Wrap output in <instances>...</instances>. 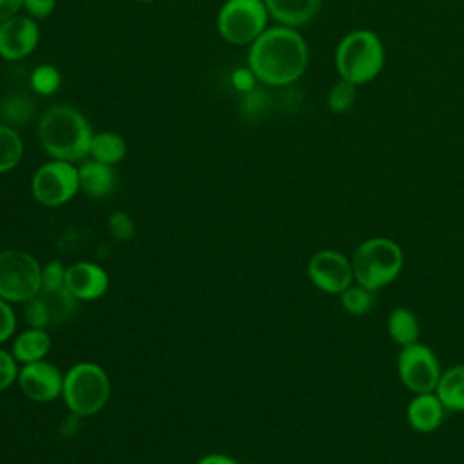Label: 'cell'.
Listing matches in <instances>:
<instances>
[{
	"instance_id": "cell-1",
	"label": "cell",
	"mask_w": 464,
	"mask_h": 464,
	"mask_svg": "<svg viewBox=\"0 0 464 464\" xmlns=\"http://www.w3.org/2000/svg\"><path fill=\"white\" fill-rule=\"evenodd\" d=\"M308 58V44L297 29L272 25L248 45L246 65L259 83L286 87L306 72Z\"/></svg>"
},
{
	"instance_id": "cell-2",
	"label": "cell",
	"mask_w": 464,
	"mask_h": 464,
	"mask_svg": "<svg viewBox=\"0 0 464 464\" xmlns=\"http://www.w3.org/2000/svg\"><path fill=\"white\" fill-rule=\"evenodd\" d=\"M92 134L87 118L71 105H54L38 121V141L53 160L71 163L85 160Z\"/></svg>"
},
{
	"instance_id": "cell-3",
	"label": "cell",
	"mask_w": 464,
	"mask_h": 464,
	"mask_svg": "<svg viewBox=\"0 0 464 464\" xmlns=\"http://www.w3.org/2000/svg\"><path fill=\"white\" fill-rule=\"evenodd\" d=\"M334 65L339 78L355 85L375 80L384 67V45L372 29H353L335 45Z\"/></svg>"
},
{
	"instance_id": "cell-4",
	"label": "cell",
	"mask_w": 464,
	"mask_h": 464,
	"mask_svg": "<svg viewBox=\"0 0 464 464\" xmlns=\"http://www.w3.org/2000/svg\"><path fill=\"white\" fill-rule=\"evenodd\" d=\"M402 265V248L390 237L364 239L352 256L355 281L372 292L393 283L399 277Z\"/></svg>"
},
{
	"instance_id": "cell-5",
	"label": "cell",
	"mask_w": 464,
	"mask_h": 464,
	"mask_svg": "<svg viewBox=\"0 0 464 464\" xmlns=\"http://www.w3.org/2000/svg\"><path fill=\"white\" fill-rule=\"evenodd\" d=\"M111 397V379L107 372L91 361L72 364L63 373L62 399L76 417H91L105 408Z\"/></svg>"
},
{
	"instance_id": "cell-6",
	"label": "cell",
	"mask_w": 464,
	"mask_h": 464,
	"mask_svg": "<svg viewBox=\"0 0 464 464\" xmlns=\"http://www.w3.org/2000/svg\"><path fill=\"white\" fill-rule=\"evenodd\" d=\"M42 290V265L20 248L0 250V297L7 303H27Z\"/></svg>"
},
{
	"instance_id": "cell-7",
	"label": "cell",
	"mask_w": 464,
	"mask_h": 464,
	"mask_svg": "<svg viewBox=\"0 0 464 464\" xmlns=\"http://www.w3.org/2000/svg\"><path fill=\"white\" fill-rule=\"evenodd\" d=\"M268 11L263 0H227L216 18L219 36L232 45H250L266 27Z\"/></svg>"
},
{
	"instance_id": "cell-8",
	"label": "cell",
	"mask_w": 464,
	"mask_h": 464,
	"mask_svg": "<svg viewBox=\"0 0 464 464\" xmlns=\"http://www.w3.org/2000/svg\"><path fill=\"white\" fill-rule=\"evenodd\" d=\"M80 190L78 167L63 160H49L31 178V194L44 207H62Z\"/></svg>"
},
{
	"instance_id": "cell-9",
	"label": "cell",
	"mask_w": 464,
	"mask_h": 464,
	"mask_svg": "<svg viewBox=\"0 0 464 464\" xmlns=\"http://www.w3.org/2000/svg\"><path fill=\"white\" fill-rule=\"evenodd\" d=\"M397 372L401 382L413 393L435 392L442 375L437 355L431 348L420 343L401 348L397 357Z\"/></svg>"
},
{
	"instance_id": "cell-10",
	"label": "cell",
	"mask_w": 464,
	"mask_h": 464,
	"mask_svg": "<svg viewBox=\"0 0 464 464\" xmlns=\"http://www.w3.org/2000/svg\"><path fill=\"white\" fill-rule=\"evenodd\" d=\"M308 279L315 288L324 294H341L344 292L353 277L352 259H348L343 252L334 248H324L315 252L306 266Z\"/></svg>"
},
{
	"instance_id": "cell-11",
	"label": "cell",
	"mask_w": 464,
	"mask_h": 464,
	"mask_svg": "<svg viewBox=\"0 0 464 464\" xmlns=\"http://www.w3.org/2000/svg\"><path fill=\"white\" fill-rule=\"evenodd\" d=\"M16 384L20 392L33 402H53L62 397L63 373L60 368L45 359L22 364Z\"/></svg>"
},
{
	"instance_id": "cell-12",
	"label": "cell",
	"mask_w": 464,
	"mask_h": 464,
	"mask_svg": "<svg viewBox=\"0 0 464 464\" xmlns=\"http://www.w3.org/2000/svg\"><path fill=\"white\" fill-rule=\"evenodd\" d=\"M40 42V27L29 14H16L0 24V56L9 62L29 56Z\"/></svg>"
},
{
	"instance_id": "cell-13",
	"label": "cell",
	"mask_w": 464,
	"mask_h": 464,
	"mask_svg": "<svg viewBox=\"0 0 464 464\" xmlns=\"http://www.w3.org/2000/svg\"><path fill=\"white\" fill-rule=\"evenodd\" d=\"M65 286L78 301H96L109 290V274L98 263L76 261L67 266Z\"/></svg>"
},
{
	"instance_id": "cell-14",
	"label": "cell",
	"mask_w": 464,
	"mask_h": 464,
	"mask_svg": "<svg viewBox=\"0 0 464 464\" xmlns=\"http://www.w3.org/2000/svg\"><path fill=\"white\" fill-rule=\"evenodd\" d=\"M446 408L435 392L415 393L406 406V420L419 433H431L440 428Z\"/></svg>"
},
{
	"instance_id": "cell-15",
	"label": "cell",
	"mask_w": 464,
	"mask_h": 464,
	"mask_svg": "<svg viewBox=\"0 0 464 464\" xmlns=\"http://www.w3.org/2000/svg\"><path fill=\"white\" fill-rule=\"evenodd\" d=\"M266 11L277 25L301 27L310 24L321 11L323 0H263Z\"/></svg>"
},
{
	"instance_id": "cell-16",
	"label": "cell",
	"mask_w": 464,
	"mask_h": 464,
	"mask_svg": "<svg viewBox=\"0 0 464 464\" xmlns=\"http://www.w3.org/2000/svg\"><path fill=\"white\" fill-rule=\"evenodd\" d=\"M80 190L89 198H107L116 187V170L112 165L89 160L78 167Z\"/></svg>"
},
{
	"instance_id": "cell-17",
	"label": "cell",
	"mask_w": 464,
	"mask_h": 464,
	"mask_svg": "<svg viewBox=\"0 0 464 464\" xmlns=\"http://www.w3.org/2000/svg\"><path fill=\"white\" fill-rule=\"evenodd\" d=\"M49 350H51V335L45 328L27 326L14 337L11 344V353L18 364L42 361L47 357Z\"/></svg>"
},
{
	"instance_id": "cell-18",
	"label": "cell",
	"mask_w": 464,
	"mask_h": 464,
	"mask_svg": "<svg viewBox=\"0 0 464 464\" xmlns=\"http://www.w3.org/2000/svg\"><path fill=\"white\" fill-rule=\"evenodd\" d=\"M386 330L388 335L402 348L419 343L420 337V324L417 315L406 308V306H397L388 314L386 319Z\"/></svg>"
},
{
	"instance_id": "cell-19",
	"label": "cell",
	"mask_w": 464,
	"mask_h": 464,
	"mask_svg": "<svg viewBox=\"0 0 464 464\" xmlns=\"http://www.w3.org/2000/svg\"><path fill=\"white\" fill-rule=\"evenodd\" d=\"M435 393L446 410L464 411V362L442 372Z\"/></svg>"
},
{
	"instance_id": "cell-20",
	"label": "cell",
	"mask_w": 464,
	"mask_h": 464,
	"mask_svg": "<svg viewBox=\"0 0 464 464\" xmlns=\"http://www.w3.org/2000/svg\"><path fill=\"white\" fill-rule=\"evenodd\" d=\"M38 299L42 301L51 326L53 324H60L63 321H67L78 306V299L67 290V286H58V288H42L38 294Z\"/></svg>"
},
{
	"instance_id": "cell-21",
	"label": "cell",
	"mask_w": 464,
	"mask_h": 464,
	"mask_svg": "<svg viewBox=\"0 0 464 464\" xmlns=\"http://www.w3.org/2000/svg\"><path fill=\"white\" fill-rule=\"evenodd\" d=\"M89 156L107 165H118L127 156V141L112 130H100L92 134Z\"/></svg>"
},
{
	"instance_id": "cell-22",
	"label": "cell",
	"mask_w": 464,
	"mask_h": 464,
	"mask_svg": "<svg viewBox=\"0 0 464 464\" xmlns=\"http://www.w3.org/2000/svg\"><path fill=\"white\" fill-rule=\"evenodd\" d=\"M24 156V141L20 134L5 125L0 123V174L13 170Z\"/></svg>"
},
{
	"instance_id": "cell-23",
	"label": "cell",
	"mask_w": 464,
	"mask_h": 464,
	"mask_svg": "<svg viewBox=\"0 0 464 464\" xmlns=\"http://www.w3.org/2000/svg\"><path fill=\"white\" fill-rule=\"evenodd\" d=\"M357 87L359 85L339 78L328 91V96H326L328 111L334 114H343L348 109H352L357 100Z\"/></svg>"
},
{
	"instance_id": "cell-24",
	"label": "cell",
	"mask_w": 464,
	"mask_h": 464,
	"mask_svg": "<svg viewBox=\"0 0 464 464\" xmlns=\"http://www.w3.org/2000/svg\"><path fill=\"white\" fill-rule=\"evenodd\" d=\"M31 89L40 96H51L58 92L62 85V74L60 71L51 63H40L33 69L29 76Z\"/></svg>"
},
{
	"instance_id": "cell-25",
	"label": "cell",
	"mask_w": 464,
	"mask_h": 464,
	"mask_svg": "<svg viewBox=\"0 0 464 464\" xmlns=\"http://www.w3.org/2000/svg\"><path fill=\"white\" fill-rule=\"evenodd\" d=\"M339 295H341L343 308L352 315H366L373 308V303H375L373 292L361 285H357V286L350 285Z\"/></svg>"
},
{
	"instance_id": "cell-26",
	"label": "cell",
	"mask_w": 464,
	"mask_h": 464,
	"mask_svg": "<svg viewBox=\"0 0 464 464\" xmlns=\"http://www.w3.org/2000/svg\"><path fill=\"white\" fill-rule=\"evenodd\" d=\"M107 227H109V232L120 239V241H129L134 237L136 234V225L132 221V218L123 212V210H116L109 216V221H107Z\"/></svg>"
},
{
	"instance_id": "cell-27",
	"label": "cell",
	"mask_w": 464,
	"mask_h": 464,
	"mask_svg": "<svg viewBox=\"0 0 464 464\" xmlns=\"http://www.w3.org/2000/svg\"><path fill=\"white\" fill-rule=\"evenodd\" d=\"M65 272H67V266L58 259L44 265L42 266V288L65 286Z\"/></svg>"
},
{
	"instance_id": "cell-28",
	"label": "cell",
	"mask_w": 464,
	"mask_h": 464,
	"mask_svg": "<svg viewBox=\"0 0 464 464\" xmlns=\"http://www.w3.org/2000/svg\"><path fill=\"white\" fill-rule=\"evenodd\" d=\"M18 362L11 352L0 348V392L7 390L11 384L16 382L18 377Z\"/></svg>"
},
{
	"instance_id": "cell-29",
	"label": "cell",
	"mask_w": 464,
	"mask_h": 464,
	"mask_svg": "<svg viewBox=\"0 0 464 464\" xmlns=\"http://www.w3.org/2000/svg\"><path fill=\"white\" fill-rule=\"evenodd\" d=\"M16 328V315L13 312L11 303L0 297V344L11 339Z\"/></svg>"
},
{
	"instance_id": "cell-30",
	"label": "cell",
	"mask_w": 464,
	"mask_h": 464,
	"mask_svg": "<svg viewBox=\"0 0 464 464\" xmlns=\"http://www.w3.org/2000/svg\"><path fill=\"white\" fill-rule=\"evenodd\" d=\"M230 83H232V87H234L237 92L246 94V92H250L252 89L257 87V78H256V74L250 71V67L246 65V67H237V69H234V72H232V76H230Z\"/></svg>"
},
{
	"instance_id": "cell-31",
	"label": "cell",
	"mask_w": 464,
	"mask_h": 464,
	"mask_svg": "<svg viewBox=\"0 0 464 464\" xmlns=\"http://www.w3.org/2000/svg\"><path fill=\"white\" fill-rule=\"evenodd\" d=\"M266 102H268V100H266V94H265L259 87H256V89H252L250 92L243 94L241 109H243V112H245L246 116H257V114H261V112L265 111Z\"/></svg>"
},
{
	"instance_id": "cell-32",
	"label": "cell",
	"mask_w": 464,
	"mask_h": 464,
	"mask_svg": "<svg viewBox=\"0 0 464 464\" xmlns=\"http://www.w3.org/2000/svg\"><path fill=\"white\" fill-rule=\"evenodd\" d=\"M24 9L31 18L42 20L54 13L56 0H24Z\"/></svg>"
},
{
	"instance_id": "cell-33",
	"label": "cell",
	"mask_w": 464,
	"mask_h": 464,
	"mask_svg": "<svg viewBox=\"0 0 464 464\" xmlns=\"http://www.w3.org/2000/svg\"><path fill=\"white\" fill-rule=\"evenodd\" d=\"M24 9V0H0V24L16 16Z\"/></svg>"
},
{
	"instance_id": "cell-34",
	"label": "cell",
	"mask_w": 464,
	"mask_h": 464,
	"mask_svg": "<svg viewBox=\"0 0 464 464\" xmlns=\"http://www.w3.org/2000/svg\"><path fill=\"white\" fill-rule=\"evenodd\" d=\"M196 464H239V462L234 457L225 453H208V455H203Z\"/></svg>"
},
{
	"instance_id": "cell-35",
	"label": "cell",
	"mask_w": 464,
	"mask_h": 464,
	"mask_svg": "<svg viewBox=\"0 0 464 464\" xmlns=\"http://www.w3.org/2000/svg\"><path fill=\"white\" fill-rule=\"evenodd\" d=\"M136 2H143V4H147V2H154V0H136Z\"/></svg>"
}]
</instances>
